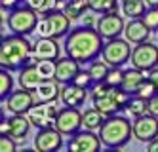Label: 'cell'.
Instances as JSON below:
<instances>
[{"label":"cell","mask_w":158,"mask_h":152,"mask_svg":"<svg viewBox=\"0 0 158 152\" xmlns=\"http://www.w3.org/2000/svg\"><path fill=\"white\" fill-rule=\"evenodd\" d=\"M105 46V38L97 32L95 27H76L65 36L63 50L65 55L76 59L80 65H89L99 59Z\"/></svg>","instance_id":"1"},{"label":"cell","mask_w":158,"mask_h":152,"mask_svg":"<svg viewBox=\"0 0 158 152\" xmlns=\"http://www.w3.org/2000/svg\"><path fill=\"white\" fill-rule=\"evenodd\" d=\"M32 59V44L23 34H10L2 36L0 42V67L8 68L12 72H19L23 67H27Z\"/></svg>","instance_id":"2"},{"label":"cell","mask_w":158,"mask_h":152,"mask_svg":"<svg viewBox=\"0 0 158 152\" xmlns=\"http://www.w3.org/2000/svg\"><path fill=\"white\" fill-rule=\"evenodd\" d=\"M99 137H101L103 146L110 150L122 148L133 137V122H130L126 116H118V114L109 116L99 129Z\"/></svg>","instance_id":"3"},{"label":"cell","mask_w":158,"mask_h":152,"mask_svg":"<svg viewBox=\"0 0 158 152\" xmlns=\"http://www.w3.org/2000/svg\"><path fill=\"white\" fill-rule=\"evenodd\" d=\"M71 21L73 19L63 10H55L38 21L36 32H38V36H44V38H63L73 31Z\"/></svg>","instance_id":"4"},{"label":"cell","mask_w":158,"mask_h":152,"mask_svg":"<svg viewBox=\"0 0 158 152\" xmlns=\"http://www.w3.org/2000/svg\"><path fill=\"white\" fill-rule=\"evenodd\" d=\"M38 14L31 6L21 4L15 10H12L8 19V29L14 34H23V36H29L31 32H35L38 27Z\"/></svg>","instance_id":"5"},{"label":"cell","mask_w":158,"mask_h":152,"mask_svg":"<svg viewBox=\"0 0 158 152\" xmlns=\"http://www.w3.org/2000/svg\"><path fill=\"white\" fill-rule=\"evenodd\" d=\"M130 40L128 38H110L105 42L103 51H101V59L107 61L110 67H124L131 59V48H130Z\"/></svg>","instance_id":"6"},{"label":"cell","mask_w":158,"mask_h":152,"mask_svg":"<svg viewBox=\"0 0 158 152\" xmlns=\"http://www.w3.org/2000/svg\"><path fill=\"white\" fill-rule=\"evenodd\" d=\"M59 109L55 101L50 103H35L27 112V118L36 129H46V127H55V120H57Z\"/></svg>","instance_id":"7"},{"label":"cell","mask_w":158,"mask_h":152,"mask_svg":"<svg viewBox=\"0 0 158 152\" xmlns=\"http://www.w3.org/2000/svg\"><path fill=\"white\" fill-rule=\"evenodd\" d=\"M130 61H131V67L141 68L145 72L152 71L154 67H158V46L151 44L149 40L137 44L133 48V51H131V59Z\"/></svg>","instance_id":"8"},{"label":"cell","mask_w":158,"mask_h":152,"mask_svg":"<svg viewBox=\"0 0 158 152\" xmlns=\"http://www.w3.org/2000/svg\"><path fill=\"white\" fill-rule=\"evenodd\" d=\"M55 127L67 137H73L74 133H78L84 127L82 122V112L78 110V107H65L59 109L57 120H55Z\"/></svg>","instance_id":"9"},{"label":"cell","mask_w":158,"mask_h":152,"mask_svg":"<svg viewBox=\"0 0 158 152\" xmlns=\"http://www.w3.org/2000/svg\"><path fill=\"white\" fill-rule=\"evenodd\" d=\"M101 146H103V143H101L99 133L86 129V127L80 129L78 133H74L67 141V150H73V152H95Z\"/></svg>","instance_id":"10"},{"label":"cell","mask_w":158,"mask_h":152,"mask_svg":"<svg viewBox=\"0 0 158 152\" xmlns=\"http://www.w3.org/2000/svg\"><path fill=\"white\" fill-rule=\"evenodd\" d=\"M97 32L103 36L105 40H110V38H118L120 34L126 29V23H124L122 15L118 11H109V14H101L97 17V25H95Z\"/></svg>","instance_id":"11"},{"label":"cell","mask_w":158,"mask_h":152,"mask_svg":"<svg viewBox=\"0 0 158 152\" xmlns=\"http://www.w3.org/2000/svg\"><path fill=\"white\" fill-rule=\"evenodd\" d=\"M35 103H36L35 93H32L31 89H25V88L14 89V91L2 101V105H4V107L12 112V114H27L29 109H31Z\"/></svg>","instance_id":"12"},{"label":"cell","mask_w":158,"mask_h":152,"mask_svg":"<svg viewBox=\"0 0 158 152\" xmlns=\"http://www.w3.org/2000/svg\"><path fill=\"white\" fill-rule=\"evenodd\" d=\"M133 137L139 143H149L158 137V118L152 114H143L133 120Z\"/></svg>","instance_id":"13"},{"label":"cell","mask_w":158,"mask_h":152,"mask_svg":"<svg viewBox=\"0 0 158 152\" xmlns=\"http://www.w3.org/2000/svg\"><path fill=\"white\" fill-rule=\"evenodd\" d=\"M63 146V133L57 127H46V129H38L35 135V148L42 152H52L59 150Z\"/></svg>","instance_id":"14"},{"label":"cell","mask_w":158,"mask_h":152,"mask_svg":"<svg viewBox=\"0 0 158 152\" xmlns=\"http://www.w3.org/2000/svg\"><path fill=\"white\" fill-rule=\"evenodd\" d=\"M61 55V48L57 44V38H44L38 36V40L32 44V59H55L57 61Z\"/></svg>","instance_id":"15"},{"label":"cell","mask_w":158,"mask_h":152,"mask_svg":"<svg viewBox=\"0 0 158 152\" xmlns=\"http://www.w3.org/2000/svg\"><path fill=\"white\" fill-rule=\"evenodd\" d=\"M88 99V89L74 84V82H69V84L61 86V103L65 107H80L84 105V101Z\"/></svg>","instance_id":"16"},{"label":"cell","mask_w":158,"mask_h":152,"mask_svg":"<svg viewBox=\"0 0 158 152\" xmlns=\"http://www.w3.org/2000/svg\"><path fill=\"white\" fill-rule=\"evenodd\" d=\"M151 29L147 27V23L143 21V17L139 19H130L126 23V29H124V38H128L131 44H141L147 42L151 36Z\"/></svg>","instance_id":"17"},{"label":"cell","mask_w":158,"mask_h":152,"mask_svg":"<svg viewBox=\"0 0 158 152\" xmlns=\"http://www.w3.org/2000/svg\"><path fill=\"white\" fill-rule=\"evenodd\" d=\"M80 72V63L73 57L65 55L57 59V71H55V80L59 84H69V82L74 80V76Z\"/></svg>","instance_id":"18"},{"label":"cell","mask_w":158,"mask_h":152,"mask_svg":"<svg viewBox=\"0 0 158 152\" xmlns=\"http://www.w3.org/2000/svg\"><path fill=\"white\" fill-rule=\"evenodd\" d=\"M61 86L57 80H42L38 88L32 91L35 93V99L36 103H50V101H57L61 99Z\"/></svg>","instance_id":"19"},{"label":"cell","mask_w":158,"mask_h":152,"mask_svg":"<svg viewBox=\"0 0 158 152\" xmlns=\"http://www.w3.org/2000/svg\"><path fill=\"white\" fill-rule=\"evenodd\" d=\"M31 125L32 124L27 118V114H14L12 118H8V135L14 137L15 141H25Z\"/></svg>","instance_id":"20"},{"label":"cell","mask_w":158,"mask_h":152,"mask_svg":"<svg viewBox=\"0 0 158 152\" xmlns=\"http://www.w3.org/2000/svg\"><path fill=\"white\" fill-rule=\"evenodd\" d=\"M17 82H19L21 88L35 91L38 88V84L42 82V78L38 74V68H36V63H29L27 67L21 68V71L17 72Z\"/></svg>","instance_id":"21"},{"label":"cell","mask_w":158,"mask_h":152,"mask_svg":"<svg viewBox=\"0 0 158 152\" xmlns=\"http://www.w3.org/2000/svg\"><path fill=\"white\" fill-rule=\"evenodd\" d=\"M145 78H147V72L141 71V68H135V67L126 68V71H124V82H122V88L126 89L128 93H131V95H135V91H137L139 84H141Z\"/></svg>","instance_id":"22"},{"label":"cell","mask_w":158,"mask_h":152,"mask_svg":"<svg viewBox=\"0 0 158 152\" xmlns=\"http://www.w3.org/2000/svg\"><path fill=\"white\" fill-rule=\"evenodd\" d=\"M61 10H63L73 21L82 19L88 11H89V0H65Z\"/></svg>","instance_id":"23"},{"label":"cell","mask_w":158,"mask_h":152,"mask_svg":"<svg viewBox=\"0 0 158 152\" xmlns=\"http://www.w3.org/2000/svg\"><path fill=\"white\" fill-rule=\"evenodd\" d=\"M23 4L31 6L40 17H46L52 11L63 8V0H23Z\"/></svg>","instance_id":"24"},{"label":"cell","mask_w":158,"mask_h":152,"mask_svg":"<svg viewBox=\"0 0 158 152\" xmlns=\"http://www.w3.org/2000/svg\"><path fill=\"white\" fill-rule=\"evenodd\" d=\"M120 4H122V14L130 19H139L149 10L145 0H120Z\"/></svg>","instance_id":"25"},{"label":"cell","mask_w":158,"mask_h":152,"mask_svg":"<svg viewBox=\"0 0 158 152\" xmlns=\"http://www.w3.org/2000/svg\"><path fill=\"white\" fill-rule=\"evenodd\" d=\"M105 120H107V116H105V114H101L95 107H92V109L84 110V114H82L84 127H86V129H92V131L101 129V125L105 124Z\"/></svg>","instance_id":"26"},{"label":"cell","mask_w":158,"mask_h":152,"mask_svg":"<svg viewBox=\"0 0 158 152\" xmlns=\"http://www.w3.org/2000/svg\"><path fill=\"white\" fill-rule=\"evenodd\" d=\"M126 112L131 118H137V116L149 114V99H143L139 95H131V99L126 105Z\"/></svg>","instance_id":"27"},{"label":"cell","mask_w":158,"mask_h":152,"mask_svg":"<svg viewBox=\"0 0 158 152\" xmlns=\"http://www.w3.org/2000/svg\"><path fill=\"white\" fill-rule=\"evenodd\" d=\"M38 74L42 80H53L55 78V71H57V61L55 59H38L35 61Z\"/></svg>","instance_id":"28"},{"label":"cell","mask_w":158,"mask_h":152,"mask_svg":"<svg viewBox=\"0 0 158 152\" xmlns=\"http://www.w3.org/2000/svg\"><path fill=\"white\" fill-rule=\"evenodd\" d=\"M88 71L92 72V76L95 78V82H101V80H105L107 78V74H109V71H110V65L107 63V61H103V59H95V61H92L88 65Z\"/></svg>","instance_id":"29"},{"label":"cell","mask_w":158,"mask_h":152,"mask_svg":"<svg viewBox=\"0 0 158 152\" xmlns=\"http://www.w3.org/2000/svg\"><path fill=\"white\" fill-rule=\"evenodd\" d=\"M118 10V0H89V11L94 14H109Z\"/></svg>","instance_id":"30"},{"label":"cell","mask_w":158,"mask_h":152,"mask_svg":"<svg viewBox=\"0 0 158 152\" xmlns=\"http://www.w3.org/2000/svg\"><path fill=\"white\" fill-rule=\"evenodd\" d=\"M10 72L12 71H8V68H2V71H0V99L2 101L14 91V78H12Z\"/></svg>","instance_id":"31"},{"label":"cell","mask_w":158,"mask_h":152,"mask_svg":"<svg viewBox=\"0 0 158 152\" xmlns=\"http://www.w3.org/2000/svg\"><path fill=\"white\" fill-rule=\"evenodd\" d=\"M158 93V88L152 84V80L147 76L141 84H139V88H137V91H135V95H139V97H143V99H151V97H154Z\"/></svg>","instance_id":"32"},{"label":"cell","mask_w":158,"mask_h":152,"mask_svg":"<svg viewBox=\"0 0 158 152\" xmlns=\"http://www.w3.org/2000/svg\"><path fill=\"white\" fill-rule=\"evenodd\" d=\"M74 84H78V86H82V88H86V89H92L94 88V84H95V78L92 76V72L88 71H84V68H80V72H78L76 76H74Z\"/></svg>","instance_id":"33"},{"label":"cell","mask_w":158,"mask_h":152,"mask_svg":"<svg viewBox=\"0 0 158 152\" xmlns=\"http://www.w3.org/2000/svg\"><path fill=\"white\" fill-rule=\"evenodd\" d=\"M105 82L110 84V86H122V82H124V71H122V67H110V71H109Z\"/></svg>","instance_id":"34"},{"label":"cell","mask_w":158,"mask_h":152,"mask_svg":"<svg viewBox=\"0 0 158 152\" xmlns=\"http://www.w3.org/2000/svg\"><path fill=\"white\" fill-rule=\"evenodd\" d=\"M143 21L151 31H158V8H149L143 15Z\"/></svg>","instance_id":"35"},{"label":"cell","mask_w":158,"mask_h":152,"mask_svg":"<svg viewBox=\"0 0 158 152\" xmlns=\"http://www.w3.org/2000/svg\"><path fill=\"white\" fill-rule=\"evenodd\" d=\"M17 148V145H15V139L14 137H10V135H0V150L2 152H14Z\"/></svg>","instance_id":"36"},{"label":"cell","mask_w":158,"mask_h":152,"mask_svg":"<svg viewBox=\"0 0 158 152\" xmlns=\"http://www.w3.org/2000/svg\"><path fill=\"white\" fill-rule=\"evenodd\" d=\"M149 114H152V116L158 118V93H156L154 97L149 99Z\"/></svg>","instance_id":"37"},{"label":"cell","mask_w":158,"mask_h":152,"mask_svg":"<svg viewBox=\"0 0 158 152\" xmlns=\"http://www.w3.org/2000/svg\"><path fill=\"white\" fill-rule=\"evenodd\" d=\"M21 4H23V0H0V6H4L8 10H15Z\"/></svg>","instance_id":"38"},{"label":"cell","mask_w":158,"mask_h":152,"mask_svg":"<svg viewBox=\"0 0 158 152\" xmlns=\"http://www.w3.org/2000/svg\"><path fill=\"white\" fill-rule=\"evenodd\" d=\"M97 25V17L94 15V11L92 14H86L84 15V27H95Z\"/></svg>","instance_id":"39"},{"label":"cell","mask_w":158,"mask_h":152,"mask_svg":"<svg viewBox=\"0 0 158 152\" xmlns=\"http://www.w3.org/2000/svg\"><path fill=\"white\" fill-rule=\"evenodd\" d=\"M147 76H149V78L152 80V84L158 88V67H154L152 71H149V72H147Z\"/></svg>","instance_id":"40"},{"label":"cell","mask_w":158,"mask_h":152,"mask_svg":"<svg viewBox=\"0 0 158 152\" xmlns=\"http://www.w3.org/2000/svg\"><path fill=\"white\" fill-rule=\"evenodd\" d=\"M147 150L149 152H158V137H154L152 141L147 143Z\"/></svg>","instance_id":"41"},{"label":"cell","mask_w":158,"mask_h":152,"mask_svg":"<svg viewBox=\"0 0 158 152\" xmlns=\"http://www.w3.org/2000/svg\"><path fill=\"white\" fill-rule=\"evenodd\" d=\"M149 8H158V0H145Z\"/></svg>","instance_id":"42"},{"label":"cell","mask_w":158,"mask_h":152,"mask_svg":"<svg viewBox=\"0 0 158 152\" xmlns=\"http://www.w3.org/2000/svg\"><path fill=\"white\" fill-rule=\"evenodd\" d=\"M63 2H65V0H63Z\"/></svg>","instance_id":"43"},{"label":"cell","mask_w":158,"mask_h":152,"mask_svg":"<svg viewBox=\"0 0 158 152\" xmlns=\"http://www.w3.org/2000/svg\"><path fill=\"white\" fill-rule=\"evenodd\" d=\"M156 32H158V31H156Z\"/></svg>","instance_id":"44"}]
</instances>
